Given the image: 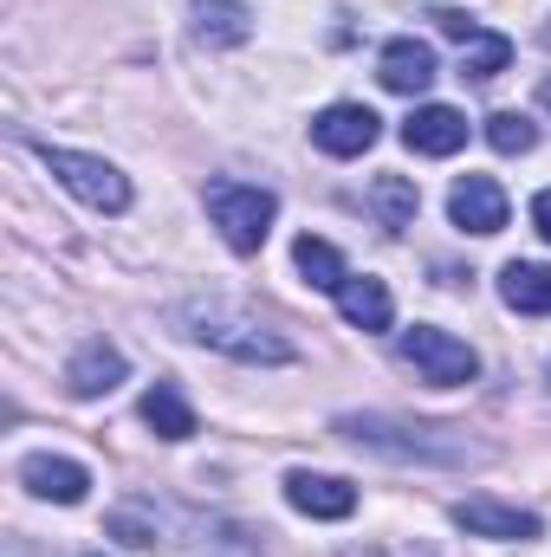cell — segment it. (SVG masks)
Masks as SVG:
<instances>
[{
	"label": "cell",
	"instance_id": "obj_14",
	"mask_svg": "<svg viewBox=\"0 0 551 557\" xmlns=\"http://www.w3.org/2000/svg\"><path fill=\"white\" fill-rule=\"evenodd\" d=\"M338 311H344V324H357V331H390V318H396V298H390V285L370 273H351L338 285Z\"/></svg>",
	"mask_w": 551,
	"mask_h": 557
},
{
	"label": "cell",
	"instance_id": "obj_8",
	"mask_svg": "<svg viewBox=\"0 0 551 557\" xmlns=\"http://www.w3.org/2000/svg\"><path fill=\"white\" fill-rule=\"evenodd\" d=\"M377 137H383V117L370 104H331V111L311 117V143L325 156H364Z\"/></svg>",
	"mask_w": 551,
	"mask_h": 557
},
{
	"label": "cell",
	"instance_id": "obj_22",
	"mask_svg": "<svg viewBox=\"0 0 551 557\" xmlns=\"http://www.w3.org/2000/svg\"><path fill=\"white\" fill-rule=\"evenodd\" d=\"M487 143H493L500 156H526V149L539 143V124H532L526 111H493V117H487Z\"/></svg>",
	"mask_w": 551,
	"mask_h": 557
},
{
	"label": "cell",
	"instance_id": "obj_12",
	"mask_svg": "<svg viewBox=\"0 0 551 557\" xmlns=\"http://www.w3.org/2000/svg\"><path fill=\"white\" fill-rule=\"evenodd\" d=\"M434 46L428 39H390L383 46V59H377V78H383V91H396V98H421L428 85H434Z\"/></svg>",
	"mask_w": 551,
	"mask_h": 557
},
{
	"label": "cell",
	"instance_id": "obj_3",
	"mask_svg": "<svg viewBox=\"0 0 551 557\" xmlns=\"http://www.w3.org/2000/svg\"><path fill=\"white\" fill-rule=\"evenodd\" d=\"M169 318H175L182 337H195V344H208V350H221L234 363H292V344L273 324L241 311V305H228V298H182Z\"/></svg>",
	"mask_w": 551,
	"mask_h": 557
},
{
	"label": "cell",
	"instance_id": "obj_1",
	"mask_svg": "<svg viewBox=\"0 0 551 557\" xmlns=\"http://www.w3.org/2000/svg\"><path fill=\"white\" fill-rule=\"evenodd\" d=\"M105 532L131 552H162V557H260V539L221 512H195V506H156V499H124L111 506Z\"/></svg>",
	"mask_w": 551,
	"mask_h": 557
},
{
	"label": "cell",
	"instance_id": "obj_15",
	"mask_svg": "<svg viewBox=\"0 0 551 557\" xmlns=\"http://www.w3.org/2000/svg\"><path fill=\"white\" fill-rule=\"evenodd\" d=\"M403 143H409L415 156H454L467 143V117L448 111V104H421L409 124H403Z\"/></svg>",
	"mask_w": 551,
	"mask_h": 557
},
{
	"label": "cell",
	"instance_id": "obj_10",
	"mask_svg": "<svg viewBox=\"0 0 551 557\" xmlns=\"http://www.w3.org/2000/svg\"><path fill=\"white\" fill-rule=\"evenodd\" d=\"M285 506L305 512V519H351L357 512V486L338 480V473H285Z\"/></svg>",
	"mask_w": 551,
	"mask_h": 557
},
{
	"label": "cell",
	"instance_id": "obj_19",
	"mask_svg": "<svg viewBox=\"0 0 551 557\" xmlns=\"http://www.w3.org/2000/svg\"><path fill=\"white\" fill-rule=\"evenodd\" d=\"M370 208H377V221H383L390 234H403V227H415L421 195H415L409 175H377V182H370Z\"/></svg>",
	"mask_w": 551,
	"mask_h": 557
},
{
	"label": "cell",
	"instance_id": "obj_6",
	"mask_svg": "<svg viewBox=\"0 0 551 557\" xmlns=\"http://www.w3.org/2000/svg\"><path fill=\"white\" fill-rule=\"evenodd\" d=\"M396 357L409 363L421 383H434V389H461V383H474V376H480L474 344H461L454 331H434V324L403 331V337H396Z\"/></svg>",
	"mask_w": 551,
	"mask_h": 557
},
{
	"label": "cell",
	"instance_id": "obj_7",
	"mask_svg": "<svg viewBox=\"0 0 551 557\" xmlns=\"http://www.w3.org/2000/svg\"><path fill=\"white\" fill-rule=\"evenodd\" d=\"M454 525H461L467 539H500V545H526V539H539V532H546V525H539V512L506 506V499H487V493L461 499V506H454Z\"/></svg>",
	"mask_w": 551,
	"mask_h": 557
},
{
	"label": "cell",
	"instance_id": "obj_21",
	"mask_svg": "<svg viewBox=\"0 0 551 557\" xmlns=\"http://www.w3.org/2000/svg\"><path fill=\"white\" fill-rule=\"evenodd\" d=\"M506 65H513V39H500V33H474V39H461V78L487 85V78H500Z\"/></svg>",
	"mask_w": 551,
	"mask_h": 557
},
{
	"label": "cell",
	"instance_id": "obj_9",
	"mask_svg": "<svg viewBox=\"0 0 551 557\" xmlns=\"http://www.w3.org/2000/svg\"><path fill=\"white\" fill-rule=\"evenodd\" d=\"M448 221H454L461 234H500V227H506V195H500V182H493V175H461V182L448 188Z\"/></svg>",
	"mask_w": 551,
	"mask_h": 557
},
{
	"label": "cell",
	"instance_id": "obj_4",
	"mask_svg": "<svg viewBox=\"0 0 551 557\" xmlns=\"http://www.w3.org/2000/svg\"><path fill=\"white\" fill-rule=\"evenodd\" d=\"M201 201H208V221L221 227V240L234 253H260L279 221V195L273 188H254V182H208Z\"/></svg>",
	"mask_w": 551,
	"mask_h": 557
},
{
	"label": "cell",
	"instance_id": "obj_17",
	"mask_svg": "<svg viewBox=\"0 0 551 557\" xmlns=\"http://www.w3.org/2000/svg\"><path fill=\"white\" fill-rule=\"evenodd\" d=\"M500 298L526 318H551V273L532 260H513V267H500Z\"/></svg>",
	"mask_w": 551,
	"mask_h": 557
},
{
	"label": "cell",
	"instance_id": "obj_23",
	"mask_svg": "<svg viewBox=\"0 0 551 557\" xmlns=\"http://www.w3.org/2000/svg\"><path fill=\"white\" fill-rule=\"evenodd\" d=\"M532 227H539V234L551 240V188L539 195V201H532Z\"/></svg>",
	"mask_w": 551,
	"mask_h": 557
},
{
	"label": "cell",
	"instance_id": "obj_5",
	"mask_svg": "<svg viewBox=\"0 0 551 557\" xmlns=\"http://www.w3.org/2000/svg\"><path fill=\"white\" fill-rule=\"evenodd\" d=\"M33 149H39V162H46L85 208H98V214H124V208H131V175H124L118 162L85 156V149H52V143H33Z\"/></svg>",
	"mask_w": 551,
	"mask_h": 557
},
{
	"label": "cell",
	"instance_id": "obj_24",
	"mask_svg": "<svg viewBox=\"0 0 551 557\" xmlns=\"http://www.w3.org/2000/svg\"><path fill=\"white\" fill-rule=\"evenodd\" d=\"M539 104H546V111H551V72H546V78H539Z\"/></svg>",
	"mask_w": 551,
	"mask_h": 557
},
{
	"label": "cell",
	"instance_id": "obj_18",
	"mask_svg": "<svg viewBox=\"0 0 551 557\" xmlns=\"http://www.w3.org/2000/svg\"><path fill=\"white\" fill-rule=\"evenodd\" d=\"M143 421H149L162 441H188V434H195V409H188V396H182L175 383H156V389L143 396Z\"/></svg>",
	"mask_w": 551,
	"mask_h": 557
},
{
	"label": "cell",
	"instance_id": "obj_20",
	"mask_svg": "<svg viewBox=\"0 0 551 557\" xmlns=\"http://www.w3.org/2000/svg\"><path fill=\"white\" fill-rule=\"evenodd\" d=\"M292 260H298V273L305 285H318V292H338L344 285V253L331 247V240H318V234H298V247H292Z\"/></svg>",
	"mask_w": 551,
	"mask_h": 557
},
{
	"label": "cell",
	"instance_id": "obj_13",
	"mask_svg": "<svg viewBox=\"0 0 551 557\" xmlns=\"http://www.w3.org/2000/svg\"><path fill=\"white\" fill-rule=\"evenodd\" d=\"M20 486H26L33 499L78 506V499H85V486H91V473H85L78 460H65V454H26V460H20Z\"/></svg>",
	"mask_w": 551,
	"mask_h": 557
},
{
	"label": "cell",
	"instance_id": "obj_16",
	"mask_svg": "<svg viewBox=\"0 0 551 557\" xmlns=\"http://www.w3.org/2000/svg\"><path fill=\"white\" fill-rule=\"evenodd\" d=\"M195 39L201 46H247L254 39V13L247 0H195Z\"/></svg>",
	"mask_w": 551,
	"mask_h": 557
},
{
	"label": "cell",
	"instance_id": "obj_11",
	"mask_svg": "<svg viewBox=\"0 0 551 557\" xmlns=\"http://www.w3.org/2000/svg\"><path fill=\"white\" fill-rule=\"evenodd\" d=\"M118 383H124V350H118V344L91 337V344L72 350V363H65V389H72L78 403H98V396H111Z\"/></svg>",
	"mask_w": 551,
	"mask_h": 557
},
{
	"label": "cell",
	"instance_id": "obj_2",
	"mask_svg": "<svg viewBox=\"0 0 551 557\" xmlns=\"http://www.w3.org/2000/svg\"><path fill=\"white\" fill-rule=\"evenodd\" d=\"M351 447L383 454V460H415V467H480L487 447H474L461 428H428V421H396V416H338L331 421Z\"/></svg>",
	"mask_w": 551,
	"mask_h": 557
}]
</instances>
